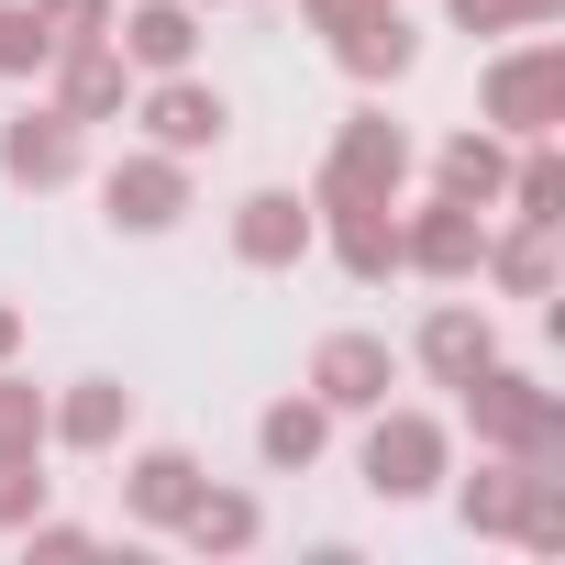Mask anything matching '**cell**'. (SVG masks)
<instances>
[{
    "label": "cell",
    "mask_w": 565,
    "mask_h": 565,
    "mask_svg": "<svg viewBox=\"0 0 565 565\" xmlns=\"http://www.w3.org/2000/svg\"><path fill=\"white\" fill-rule=\"evenodd\" d=\"M466 422H477V444L488 455H521V466H565V422H554V399L521 377V366H477L466 377Z\"/></svg>",
    "instance_id": "obj_2"
},
{
    "label": "cell",
    "mask_w": 565,
    "mask_h": 565,
    "mask_svg": "<svg viewBox=\"0 0 565 565\" xmlns=\"http://www.w3.org/2000/svg\"><path fill=\"white\" fill-rule=\"evenodd\" d=\"M12 344H23V311H12V300H0V366H12Z\"/></svg>",
    "instance_id": "obj_31"
},
{
    "label": "cell",
    "mask_w": 565,
    "mask_h": 565,
    "mask_svg": "<svg viewBox=\"0 0 565 565\" xmlns=\"http://www.w3.org/2000/svg\"><path fill=\"white\" fill-rule=\"evenodd\" d=\"M399 178H411V134L388 111H344V134H333L322 178H311V211L322 222L333 211H399Z\"/></svg>",
    "instance_id": "obj_1"
},
{
    "label": "cell",
    "mask_w": 565,
    "mask_h": 565,
    "mask_svg": "<svg viewBox=\"0 0 565 565\" xmlns=\"http://www.w3.org/2000/svg\"><path fill=\"white\" fill-rule=\"evenodd\" d=\"M0 455H45V388L0 377Z\"/></svg>",
    "instance_id": "obj_25"
},
{
    "label": "cell",
    "mask_w": 565,
    "mask_h": 565,
    "mask_svg": "<svg viewBox=\"0 0 565 565\" xmlns=\"http://www.w3.org/2000/svg\"><path fill=\"white\" fill-rule=\"evenodd\" d=\"M100 211H111V233H167V222L189 211V156H167V145L122 156V167L100 178Z\"/></svg>",
    "instance_id": "obj_6"
},
{
    "label": "cell",
    "mask_w": 565,
    "mask_h": 565,
    "mask_svg": "<svg viewBox=\"0 0 565 565\" xmlns=\"http://www.w3.org/2000/svg\"><path fill=\"white\" fill-rule=\"evenodd\" d=\"M200 488H211V477H200V455H189V444H145V455L122 466V510H134L145 532H178Z\"/></svg>",
    "instance_id": "obj_10"
},
{
    "label": "cell",
    "mask_w": 565,
    "mask_h": 565,
    "mask_svg": "<svg viewBox=\"0 0 565 565\" xmlns=\"http://www.w3.org/2000/svg\"><path fill=\"white\" fill-rule=\"evenodd\" d=\"M388 388H399L388 333H322V355H311V399L322 411H377Z\"/></svg>",
    "instance_id": "obj_8"
},
{
    "label": "cell",
    "mask_w": 565,
    "mask_h": 565,
    "mask_svg": "<svg viewBox=\"0 0 565 565\" xmlns=\"http://www.w3.org/2000/svg\"><path fill=\"white\" fill-rule=\"evenodd\" d=\"M34 23L56 45H78V34H111V0H34Z\"/></svg>",
    "instance_id": "obj_28"
},
{
    "label": "cell",
    "mask_w": 565,
    "mask_h": 565,
    "mask_svg": "<svg viewBox=\"0 0 565 565\" xmlns=\"http://www.w3.org/2000/svg\"><path fill=\"white\" fill-rule=\"evenodd\" d=\"M45 67H56V111H67V122H111V111H122V78H134V67H122L111 34H78V45H56Z\"/></svg>",
    "instance_id": "obj_11"
},
{
    "label": "cell",
    "mask_w": 565,
    "mask_h": 565,
    "mask_svg": "<svg viewBox=\"0 0 565 565\" xmlns=\"http://www.w3.org/2000/svg\"><path fill=\"white\" fill-rule=\"evenodd\" d=\"M455 23H466V34H543L554 0H455Z\"/></svg>",
    "instance_id": "obj_26"
},
{
    "label": "cell",
    "mask_w": 565,
    "mask_h": 565,
    "mask_svg": "<svg viewBox=\"0 0 565 565\" xmlns=\"http://www.w3.org/2000/svg\"><path fill=\"white\" fill-rule=\"evenodd\" d=\"M78 167H89V122H67L56 100L0 122V178H12V189H67Z\"/></svg>",
    "instance_id": "obj_5"
},
{
    "label": "cell",
    "mask_w": 565,
    "mask_h": 565,
    "mask_svg": "<svg viewBox=\"0 0 565 565\" xmlns=\"http://www.w3.org/2000/svg\"><path fill=\"white\" fill-rule=\"evenodd\" d=\"M499 189H510V211H521V222H565V167L543 156V134H532V156H521Z\"/></svg>",
    "instance_id": "obj_23"
},
{
    "label": "cell",
    "mask_w": 565,
    "mask_h": 565,
    "mask_svg": "<svg viewBox=\"0 0 565 565\" xmlns=\"http://www.w3.org/2000/svg\"><path fill=\"white\" fill-rule=\"evenodd\" d=\"M56 56V34L34 23V0H0V78H34Z\"/></svg>",
    "instance_id": "obj_24"
},
{
    "label": "cell",
    "mask_w": 565,
    "mask_h": 565,
    "mask_svg": "<svg viewBox=\"0 0 565 565\" xmlns=\"http://www.w3.org/2000/svg\"><path fill=\"white\" fill-rule=\"evenodd\" d=\"M477 266L499 277L510 300H543V289H554V222H521V233H510V244H488Z\"/></svg>",
    "instance_id": "obj_20"
},
{
    "label": "cell",
    "mask_w": 565,
    "mask_h": 565,
    "mask_svg": "<svg viewBox=\"0 0 565 565\" xmlns=\"http://www.w3.org/2000/svg\"><path fill=\"white\" fill-rule=\"evenodd\" d=\"M411 355H422V366H433L444 388H466V377H477V366L499 355V333H488V311H466V300H444V311L422 322V344H411Z\"/></svg>",
    "instance_id": "obj_16"
},
{
    "label": "cell",
    "mask_w": 565,
    "mask_h": 565,
    "mask_svg": "<svg viewBox=\"0 0 565 565\" xmlns=\"http://www.w3.org/2000/svg\"><path fill=\"white\" fill-rule=\"evenodd\" d=\"M532 477H543V466H521V455L477 466V477H466V532H521V510H532Z\"/></svg>",
    "instance_id": "obj_19"
},
{
    "label": "cell",
    "mask_w": 565,
    "mask_h": 565,
    "mask_svg": "<svg viewBox=\"0 0 565 565\" xmlns=\"http://www.w3.org/2000/svg\"><path fill=\"white\" fill-rule=\"evenodd\" d=\"M23 532H34V554H89V532H78V521H45V510H34Z\"/></svg>",
    "instance_id": "obj_29"
},
{
    "label": "cell",
    "mask_w": 565,
    "mask_h": 565,
    "mask_svg": "<svg viewBox=\"0 0 565 565\" xmlns=\"http://www.w3.org/2000/svg\"><path fill=\"white\" fill-rule=\"evenodd\" d=\"M477 100H488V122H510V134H554L565 122V45H510L488 78H477Z\"/></svg>",
    "instance_id": "obj_3"
},
{
    "label": "cell",
    "mask_w": 565,
    "mask_h": 565,
    "mask_svg": "<svg viewBox=\"0 0 565 565\" xmlns=\"http://www.w3.org/2000/svg\"><path fill=\"white\" fill-rule=\"evenodd\" d=\"M333 255H344V277H388L399 266V222L388 211H333Z\"/></svg>",
    "instance_id": "obj_22"
},
{
    "label": "cell",
    "mask_w": 565,
    "mask_h": 565,
    "mask_svg": "<svg viewBox=\"0 0 565 565\" xmlns=\"http://www.w3.org/2000/svg\"><path fill=\"white\" fill-rule=\"evenodd\" d=\"M444 455H455V444H444L433 411H388V399H377V433H366V488H377V499H433V488H444Z\"/></svg>",
    "instance_id": "obj_4"
},
{
    "label": "cell",
    "mask_w": 565,
    "mask_h": 565,
    "mask_svg": "<svg viewBox=\"0 0 565 565\" xmlns=\"http://www.w3.org/2000/svg\"><path fill=\"white\" fill-rule=\"evenodd\" d=\"M111 45H122V67L167 78V67H189V56H200V12H189V0H145V12H111Z\"/></svg>",
    "instance_id": "obj_14"
},
{
    "label": "cell",
    "mask_w": 565,
    "mask_h": 565,
    "mask_svg": "<svg viewBox=\"0 0 565 565\" xmlns=\"http://www.w3.org/2000/svg\"><path fill=\"white\" fill-rule=\"evenodd\" d=\"M477 255H488V222H477V200H422L411 222H399V266H422V277H477Z\"/></svg>",
    "instance_id": "obj_7"
},
{
    "label": "cell",
    "mask_w": 565,
    "mask_h": 565,
    "mask_svg": "<svg viewBox=\"0 0 565 565\" xmlns=\"http://www.w3.org/2000/svg\"><path fill=\"white\" fill-rule=\"evenodd\" d=\"M322 444H333V411H322V399H277V411L255 422V455H266L277 477H300V466H322Z\"/></svg>",
    "instance_id": "obj_17"
},
{
    "label": "cell",
    "mask_w": 565,
    "mask_h": 565,
    "mask_svg": "<svg viewBox=\"0 0 565 565\" xmlns=\"http://www.w3.org/2000/svg\"><path fill=\"white\" fill-rule=\"evenodd\" d=\"M178 532H189L200 554H244V543H255V499H244V488H200Z\"/></svg>",
    "instance_id": "obj_21"
},
{
    "label": "cell",
    "mask_w": 565,
    "mask_h": 565,
    "mask_svg": "<svg viewBox=\"0 0 565 565\" xmlns=\"http://www.w3.org/2000/svg\"><path fill=\"white\" fill-rule=\"evenodd\" d=\"M311 233H322V211L289 200V189H255V200L233 211V255H244V266H300Z\"/></svg>",
    "instance_id": "obj_12"
},
{
    "label": "cell",
    "mask_w": 565,
    "mask_h": 565,
    "mask_svg": "<svg viewBox=\"0 0 565 565\" xmlns=\"http://www.w3.org/2000/svg\"><path fill=\"white\" fill-rule=\"evenodd\" d=\"M333 56H344V78H366V89H377V78H399V67L422 56V34L399 23V0H366V12L333 34Z\"/></svg>",
    "instance_id": "obj_15"
},
{
    "label": "cell",
    "mask_w": 565,
    "mask_h": 565,
    "mask_svg": "<svg viewBox=\"0 0 565 565\" xmlns=\"http://www.w3.org/2000/svg\"><path fill=\"white\" fill-rule=\"evenodd\" d=\"M499 178H510V156H499V134H444V156H433V189L444 200H499Z\"/></svg>",
    "instance_id": "obj_18"
},
{
    "label": "cell",
    "mask_w": 565,
    "mask_h": 565,
    "mask_svg": "<svg viewBox=\"0 0 565 565\" xmlns=\"http://www.w3.org/2000/svg\"><path fill=\"white\" fill-rule=\"evenodd\" d=\"M222 122H233V111H222V89H211V78H189V67H167V78L145 89V134H156L167 156H211V145H222Z\"/></svg>",
    "instance_id": "obj_9"
},
{
    "label": "cell",
    "mask_w": 565,
    "mask_h": 565,
    "mask_svg": "<svg viewBox=\"0 0 565 565\" xmlns=\"http://www.w3.org/2000/svg\"><path fill=\"white\" fill-rule=\"evenodd\" d=\"M134 433V388L122 377H78L56 411H45V444H67V455H111Z\"/></svg>",
    "instance_id": "obj_13"
},
{
    "label": "cell",
    "mask_w": 565,
    "mask_h": 565,
    "mask_svg": "<svg viewBox=\"0 0 565 565\" xmlns=\"http://www.w3.org/2000/svg\"><path fill=\"white\" fill-rule=\"evenodd\" d=\"M300 12H311V23H322V34H344V23H355V12H366V0H300Z\"/></svg>",
    "instance_id": "obj_30"
},
{
    "label": "cell",
    "mask_w": 565,
    "mask_h": 565,
    "mask_svg": "<svg viewBox=\"0 0 565 565\" xmlns=\"http://www.w3.org/2000/svg\"><path fill=\"white\" fill-rule=\"evenodd\" d=\"M45 510V477H34V455H0V532H23Z\"/></svg>",
    "instance_id": "obj_27"
}]
</instances>
